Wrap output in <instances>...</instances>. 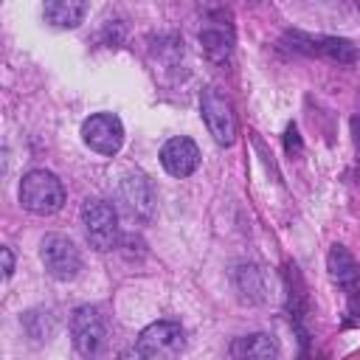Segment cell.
<instances>
[{
	"label": "cell",
	"mask_w": 360,
	"mask_h": 360,
	"mask_svg": "<svg viewBox=\"0 0 360 360\" xmlns=\"http://www.w3.org/2000/svg\"><path fill=\"white\" fill-rule=\"evenodd\" d=\"M233 281H236V290H239L242 301H248V304H259V301H264L267 284H264V273H262V267H256V264H242V267L233 273Z\"/></svg>",
	"instance_id": "cell-15"
},
{
	"label": "cell",
	"mask_w": 360,
	"mask_h": 360,
	"mask_svg": "<svg viewBox=\"0 0 360 360\" xmlns=\"http://www.w3.org/2000/svg\"><path fill=\"white\" fill-rule=\"evenodd\" d=\"M118 197H121L124 211H127L135 222H149V219L155 217L158 197H155V188H152V183H149L146 174H141V172L127 174V177L121 180Z\"/></svg>",
	"instance_id": "cell-8"
},
{
	"label": "cell",
	"mask_w": 360,
	"mask_h": 360,
	"mask_svg": "<svg viewBox=\"0 0 360 360\" xmlns=\"http://www.w3.org/2000/svg\"><path fill=\"white\" fill-rule=\"evenodd\" d=\"M200 45L211 62H225L233 51V28L222 17H208L200 25Z\"/></svg>",
	"instance_id": "cell-11"
},
{
	"label": "cell",
	"mask_w": 360,
	"mask_h": 360,
	"mask_svg": "<svg viewBox=\"0 0 360 360\" xmlns=\"http://www.w3.org/2000/svg\"><path fill=\"white\" fill-rule=\"evenodd\" d=\"M104 338H107V326H104V315L98 307H79L70 315V340L73 349L84 357H96L104 349Z\"/></svg>",
	"instance_id": "cell-6"
},
{
	"label": "cell",
	"mask_w": 360,
	"mask_h": 360,
	"mask_svg": "<svg viewBox=\"0 0 360 360\" xmlns=\"http://www.w3.org/2000/svg\"><path fill=\"white\" fill-rule=\"evenodd\" d=\"M22 326L34 340H48L53 335V315L45 309H31V312H25Z\"/></svg>",
	"instance_id": "cell-16"
},
{
	"label": "cell",
	"mask_w": 360,
	"mask_h": 360,
	"mask_svg": "<svg viewBox=\"0 0 360 360\" xmlns=\"http://www.w3.org/2000/svg\"><path fill=\"white\" fill-rule=\"evenodd\" d=\"M82 222H84L90 248H96L98 253L118 248V236H121L118 214L107 200H87L82 205Z\"/></svg>",
	"instance_id": "cell-2"
},
{
	"label": "cell",
	"mask_w": 360,
	"mask_h": 360,
	"mask_svg": "<svg viewBox=\"0 0 360 360\" xmlns=\"http://www.w3.org/2000/svg\"><path fill=\"white\" fill-rule=\"evenodd\" d=\"M200 112L211 132V138L219 146H231L236 141V112L231 98L219 87H205L200 96Z\"/></svg>",
	"instance_id": "cell-3"
},
{
	"label": "cell",
	"mask_w": 360,
	"mask_h": 360,
	"mask_svg": "<svg viewBox=\"0 0 360 360\" xmlns=\"http://www.w3.org/2000/svg\"><path fill=\"white\" fill-rule=\"evenodd\" d=\"M39 262L45 267V273L56 281H73L82 270V253L79 248L62 236V233H48L39 242Z\"/></svg>",
	"instance_id": "cell-4"
},
{
	"label": "cell",
	"mask_w": 360,
	"mask_h": 360,
	"mask_svg": "<svg viewBox=\"0 0 360 360\" xmlns=\"http://www.w3.org/2000/svg\"><path fill=\"white\" fill-rule=\"evenodd\" d=\"M87 0H45V22L53 28H76L84 20Z\"/></svg>",
	"instance_id": "cell-14"
},
{
	"label": "cell",
	"mask_w": 360,
	"mask_h": 360,
	"mask_svg": "<svg viewBox=\"0 0 360 360\" xmlns=\"http://www.w3.org/2000/svg\"><path fill=\"white\" fill-rule=\"evenodd\" d=\"M292 45L298 51H307L312 56H321V59H329V62H338V65H352L357 59V48L349 42V39H340V37H312V34H292L290 37Z\"/></svg>",
	"instance_id": "cell-9"
},
{
	"label": "cell",
	"mask_w": 360,
	"mask_h": 360,
	"mask_svg": "<svg viewBox=\"0 0 360 360\" xmlns=\"http://www.w3.org/2000/svg\"><path fill=\"white\" fill-rule=\"evenodd\" d=\"M183 346H186V335H183L180 323L155 321L138 335L135 354L146 357V360H166V357H177L183 352Z\"/></svg>",
	"instance_id": "cell-5"
},
{
	"label": "cell",
	"mask_w": 360,
	"mask_h": 360,
	"mask_svg": "<svg viewBox=\"0 0 360 360\" xmlns=\"http://www.w3.org/2000/svg\"><path fill=\"white\" fill-rule=\"evenodd\" d=\"M354 135H357V141H360V118H354Z\"/></svg>",
	"instance_id": "cell-18"
},
{
	"label": "cell",
	"mask_w": 360,
	"mask_h": 360,
	"mask_svg": "<svg viewBox=\"0 0 360 360\" xmlns=\"http://www.w3.org/2000/svg\"><path fill=\"white\" fill-rule=\"evenodd\" d=\"M20 202L25 211L48 217L65 205V186L48 169H31L20 183Z\"/></svg>",
	"instance_id": "cell-1"
},
{
	"label": "cell",
	"mask_w": 360,
	"mask_h": 360,
	"mask_svg": "<svg viewBox=\"0 0 360 360\" xmlns=\"http://www.w3.org/2000/svg\"><path fill=\"white\" fill-rule=\"evenodd\" d=\"M312 3H326V0H312Z\"/></svg>",
	"instance_id": "cell-19"
},
{
	"label": "cell",
	"mask_w": 360,
	"mask_h": 360,
	"mask_svg": "<svg viewBox=\"0 0 360 360\" xmlns=\"http://www.w3.org/2000/svg\"><path fill=\"white\" fill-rule=\"evenodd\" d=\"M326 270H329V278L340 290L357 292V287H360V267H357L354 256L343 245H332V250L326 256Z\"/></svg>",
	"instance_id": "cell-12"
},
{
	"label": "cell",
	"mask_w": 360,
	"mask_h": 360,
	"mask_svg": "<svg viewBox=\"0 0 360 360\" xmlns=\"http://www.w3.org/2000/svg\"><path fill=\"white\" fill-rule=\"evenodd\" d=\"M160 166L172 174V177H188L197 172L200 166V149L191 138L180 135V138H169L160 149Z\"/></svg>",
	"instance_id": "cell-10"
},
{
	"label": "cell",
	"mask_w": 360,
	"mask_h": 360,
	"mask_svg": "<svg viewBox=\"0 0 360 360\" xmlns=\"http://www.w3.org/2000/svg\"><path fill=\"white\" fill-rule=\"evenodd\" d=\"M276 354H278V343L267 332L242 335L231 343V357H236V360H270Z\"/></svg>",
	"instance_id": "cell-13"
},
{
	"label": "cell",
	"mask_w": 360,
	"mask_h": 360,
	"mask_svg": "<svg viewBox=\"0 0 360 360\" xmlns=\"http://www.w3.org/2000/svg\"><path fill=\"white\" fill-rule=\"evenodd\" d=\"M0 256H3V278H11V273H14V253H11V248H0Z\"/></svg>",
	"instance_id": "cell-17"
},
{
	"label": "cell",
	"mask_w": 360,
	"mask_h": 360,
	"mask_svg": "<svg viewBox=\"0 0 360 360\" xmlns=\"http://www.w3.org/2000/svg\"><path fill=\"white\" fill-rule=\"evenodd\" d=\"M82 141L93 152L112 158L121 149V143H124V124L112 112H93L82 124Z\"/></svg>",
	"instance_id": "cell-7"
}]
</instances>
